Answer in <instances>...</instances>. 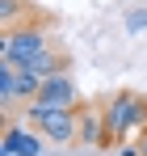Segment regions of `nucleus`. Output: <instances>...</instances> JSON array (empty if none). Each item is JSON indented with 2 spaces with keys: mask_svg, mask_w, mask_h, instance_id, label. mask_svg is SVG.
<instances>
[{
  "mask_svg": "<svg viewBox=\"0 0 147 156\" xmlns=\"http://www.w3.org/2000/svg\"><path fill=\"white\" fill-rule=\"evenodd\" d=\"M101 114H105V131H109V139H126L130 127L147 122V97H143V93H114L109 105H105Z\"/></svg>",
  "mask_w": 147,
  "mask_h": 156,
  "instance_id": "nucleus-1",
  "label": "nucleus"
},
{
  "mask_svg": "<svg viewBox=\"0 0 147 156\" xmlns=\"http://www.w3.org/2000/svg\"><path fill=\"white\" fill-rule=\"evenodd\" d=\"M126 30H130V34H139V30H147V9H139V13H130V17H126Z\"/></svg>",
  "mask_w": 147,
  "mask_h": 156,
  "instance_id": "nucleus-9",
  "label": "nucleus"
},
{
  "mask_svg": "<svg viewBox=\"0 0 147 156\" xmlns=\"http://www.w3.org/2000/svg\"><path fill=\"white\" fill-rule=\"evenodd\" d=\"M29 105H38V110H76V105H80V89H76V80L67 76V72H55V76L42 80L38 97Z\"/></svg>",
  "mask_w": 147,
  "mask_h": 156,
  "instance_id": "nucleus-4",
  "label": "nucleus"
},
{
  "mask_svg": "<svg viewBox=\"0 0 147 156\" xmlns=\"http://www.w3.org/2000/svg\"><path fill=\"white\" fill-rule=\"evenodd\" d=\"M42 144H46V135L34 127V122H9L0 148L13 152V156H42Z\"/></svg>",
  "mask_w": 147,
  "mask_h": 156,
  "instance_id": "nucleus-5",
  "label": "nucleus"
},
{
  "mask_svg": "<svg viewBox=\"0 0 147 156\" xmlns=\"http://www.w3.org/2000/svg\"><path fill=\"white\" fill-rule=\"evenodd\" d=\"M25 72H34V76H55V72H63V55L55 51V47H46V51L42 55H34V59H29V63H25Z\"/></svg>",
  "mask_w": 147,
  "mask_h": 156,
  "instance_id": "nucleus-7",
  "label": "nucleus"
},
{
  "mask_svg": "<svg viewBox=\"0 0 147 156\" xmlns=\"http://www.w3.org/2000/svg\"><path fill=\"white\" fill-rule=\"evenodd\" d=\"M50 42H46V30L42 26H17L4 34V47H0V59H9V63H17V68H25L34 55H42Z\"/></svg>",
  "mask_w": 147,
  "mask_h": 156,
  "instance_id": "nucleus-3",
  "label": "nucleus"
},
{
  "mask_svg": "<svg viewBox=\"0 0 147 156\" xmlns=\"http://www.w3.org/2000/svg\"><path fill=\"white\" fill-rule=\"evenodd\" d=\"M25 122L46 135V144H76V131H80V114L76 110H38V105L25 101Z\"/></svg>",
  "mask_w": 147,
  "mask_h": 156,
  "instance_id": "nucleus-2",
  "label": "nucleus"
},
{
  "mask_svg": "<svg viewBox=\"0 0 147 156\" xmlns=\"http://www.w3.org/2000/svg\"><path fill=\"white\" fill-rule=\"evenodd\" d=\"M139 152L147 156V127H143V135H139Z\"/></svg>",
  "mask_w": 147,
  "mask_h": 156,
  "instance_id": "nucleus-11",
  "label": "nucleus"
},
{
  "mask_svg": "<svg viewBox=\"0 0 147 156\" xmlns=\"http://www.w3.org/2000/svg\"><path fill=\"white\" fill-rule=\"evenodd\" d=\"M0 17L13 21V17H17V0H0Z\"/></svg>",
  "mask_w": 147,
  "mask_h": 156,
  "instance_id": "nucleus-10",
  "label": "nucleus"
},
{
  "mask_svg": "<svg viewBox=\"0 0 147 156\" xmlns=\"http://www.w3.org/2000/svg\"><path fill=\"white\" fill-rule=\"evenodd\" d=\"M0 101L4 110L17 101V63H9V59H0Z\"/></svg>",
  "mask_w": 147,
  "mask_h": 156,
  "instance_id": "nucleus-8",
  "label": "nucleus"
},
{
  "mask_svg": "<svg viewBox=\"0 0 147 156\" xmlns=\"http://www.w3.org/2000/svg\"><path fill=\"white\" fill-rule=\"evenodd\" d=\"M101 139H109V131H105V114H97V110L80 114V131H76V144H80V148H97Z\"/></svg>",
  "mask_w": 147,
  "mask_h": 156,
  "instance_id": "nucleus-6",
  "label": "nucleus"
}]
</instances>
